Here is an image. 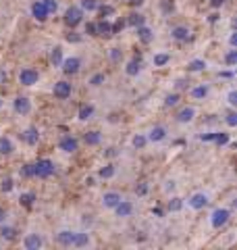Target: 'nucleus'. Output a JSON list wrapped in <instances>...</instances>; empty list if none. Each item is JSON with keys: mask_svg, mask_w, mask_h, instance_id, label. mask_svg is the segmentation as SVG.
Returning a JSON list of instances; mask_svg holds the SVG:
<instances>
[{"mask_svg": "<svg viewBox=\"0 0 237 250\" xmlns=\"http://www.w3.org/2000/svg\"><path fill=\"white\" fill-rule=\"evenodd\" d=\"M148 190H150V184H148V182H139V184L136 186V194H138V196H146Z\"/></svg>", "mask_w": 237, "mask_h": 250, "instance_id": "nucleus-48", "label": "nucleus"}, {"mask_svg": "<svg viewBox=\"0 0 237 250\" xmlns=\"http://www.w3.org/2000/svg\"><path fill=\"white\" fill-rule=\"evenodd\" d=\"M129 2H131V6H141L144 4V0H129Z\"/></svg>", "mask_w": 237, "mask_h": 250, "instance_id": "nucleus-61", "label": "nucleus"}, {"mask_svg": "<svg viewBox=\"0 0 237 250\" xmlns=\"http://www.w3.org/2000/svg\"><path fill=\"white\" fill-rule=\"evenodd\" d=\"M217 19H218V13H212V15H210V19H208V21H210V23H215Z\"/></svg>", "mask_w": 237, "mask_h": 250, "instance_id": "nucleus-62", "label": "nucleus"}, {"mask_svg": "<svg viewBox=\"0 0 237 250\" xmlns=\"http://www.w3.org/2000/svg\"><path fill=\"white\" fill-rule=\"evenodd\" d=\"M117 175V167L115 163H106V165H102L98 169V179H104V182H108V179H113Z\"/></svg>", "mask_w": 237, "mask_h": 250, "instance_id": "nucleus-28", "label": "nucleus"}, {"mask_svg": "<svg viewBox=\"0 0 237 250\" xmlns=\"http://www.w3.org/2000/svg\"><path fill=\"white\" fill-rule=\"evenodd\" d=\"M13 111H15V115H19V117H27L31 111H34V106H31V100L27 96H15Z\"/></svg>", "mask_w": 237, "mask_h": 250, "instance_id": "nucleus-14", "label": "nucleus"}, {"mask_svg": "<svg viewBox=\"0 0 237 250\" xmlns=\"http://www.w3.org/2000/svg\"><path fill=\"white\" fill-rule=\"evenodd\" d=\"M141 71H144V61L141 59H131L127 65H125V75L127 77H138Z\"/></svg>", "mask_w": 237, "mask_h": 250, "instance_id": "nucleus-21", "label": "nucleus"}, {"mask_svg": "<svg viewBox=\"0 0 237 250\" xmlns=\"http://www.w3.org/2000/svg\"><path fill=\"white\" fill-rule=\"evenodd\" d=\"M108 59H110V62H113V65H121L123 59H125L123 48H118V46H115V48H110V50H108Z\"/></svg>", "mask_w": 237, "mask_h": 250, "instance_id": "nucleus-34", "label": "nucleus"}, {"mask_svg": "<svg viewBox=\"0 0 237 250\" xmlns=\"http://www.w3.org/2000/svg\"><path fill=\"white\" fill-rule=\"evenodd\" d=\"M131 146L136 148V150H144V148L148 146V140H146L144 131H139V134H136V136L131 138Z\"/></svg>", "mask_w": 237, "mask_h": 250, "instance_id": "nucleus-36", "label": "nucleus"}, {"mask_svg": "<svg viewBox=\"0 0 237 250\" xmlns=\"http://www.w3.org/2000/svg\"><path fill=\"white\" fill-rule=\"evenodd\" d=\"M19 238V229L15 228V225H9V223H0V240L4 242H15Z\"/></svg>", "mask_w": 237, "mask_h": 250, "instance_id": "nucleus-19", "label": "nucleus"}, {"mask_svg": "<svg viewBox=\"0 0 237 250\" xmlns=\"http://www.w3.org/2000/svg\"><path fill=\"white\" fill-rule=\"evenodd\" d=\"M81 67H83V61L79 57H67L60 62V71L65 75H77L79 71H81Z\"/></svg>", "mask_w": 237, "mask_h": 250, "instance_id": "nucleus-12", "label": "nucleus"}, {"mask_svg": "<svg viewBox=\"0 0 237 250\" xmlns=\"http://www.w3.org/2000/svg\"><path fill=\"white\" fill-rule=\"evenodd\" d=\"M17 80L21 85H25V88H31V85H36L40 82V71L34 67H23L19 75H17Z\"/></svg>", "mask_w": 237, "mask_h": 250, "instance_id": "nucleus-8", "label": "nucleus"}, {"mask_svg": "<svg viewBox=\"0 0 237 250\" xmlns=\"http://www.w3.org/2000/svg\"><path fill=\"white\" fill-rule=\"evenodd\" d=\"M42 2H44L46 9H48V13H50V15L59 11V0H42Z\"/></svg>", "mask_w": 237, "mask_h": 250, "instance_id": "nucleus-49", "label": "nucleus"}, {"mask_svg": "<svg viewBox=\"0 0 237 250\" xmlns=\"http://www.w3.org/2000/svg\"><path fill=\"white\" fill-rule=\"evenodd\" d=\"M196 117H198V108L194 104H187V106H181L175 113V121L179 125H189L196 121Z\"/></svg>", "mask_w": 237, "mask_h": 250, "instance_id": "nucleus-9", "label": "nucleus"}, {"mask_svg": "<svg viewBox=\"0 0 237 250\" xmlns=\"http://www.w3.org/2000/svg\"><path fill=\"white\" fill-rule=\"evenodd\" d=\"M31 169H34V177L48 179L57 173V163L52 159H38L36 163H31Z\"/></svg>", "mask_w": 237, "mask_h": 250, "instance_id": "nucleus-2", "label": "nucleus"}, {"mask_svg": "<svg viewBox=\"0 0 237 250\" xmlns=\"http://www.w3.org/2000/svg\"><path fill=\"white\" fill-rule=\"evenodd\" d=\"M162 11H164V13L173 11V2H169V0H164V2H162Z\"/></svg>", "mask_w": 237, "mask_h": 250, "instance_id": "nucleus-55", "label": "nucleus"}, {"mask_svg": "<svg viewBox=\"0 0 237 250\" xmlns=\"http://www.w3.org/2000/svg\"><path fill=\"white\" fill-rule=\"evenodd\" d=\"M94 113H96V108H94L92 104H81L77 111V119L79 121H90L94 119Z\"/></svg>", "mask_w": 237, "mask_h": 250, "instance_id": "nucleus-30", "label": "nucleus"}, {"mask_svg": "<svg viewBox=\"0 0 237 250\" xmlns=\"http://www.w3.org/2000/svg\"><path fill=\"white\" fill-rule=\"evenodd\" d=\"M229 221H231V210H229L227 207H217L212 213L208 215V225L215 231H220V229H225Z\"/></svg>", "mask_w": 237, "mask_h": 250, "instance_id": "nucleus-1", "label": "nucleus"}, {"mask_svg": "<svg viewBox=\"0 0 237 250\" xmlns=\"http://www.w3.org/2000/svg\"><path fill=\"white\" fill-rule=\"evenodd\" d=\"M225 123H227L231 129L237 125V111H235V108H229V111L225 113Z\"/></svg>", "mask_w": 237, "mask_h": 250, "instance_id": "nucleus-42", "label": "nucleus"}, {"mask_svg": "<svg viewBox=\"0 0 237 250\" xmlns=\"http://www.w3.org/2000/svg\"><path fill=\"white\" fill-rule=\"evenodd\" d=\"M83 34L90 38H98V29H96V21H88L83 27Z\"/></svg>", "mask_w": 237, "mask_h": 250, "instance_id": "nucleus-44", "label": "nucleus"}, {"mask_svg": "<svg viewBox=\"0 0 237 250\" xmlns=\"http://www.w3.org/2000/svg\"><path fill=\"white\" fill-rule=\"evenodd\" d=\"M183 205H185L189 210H204V208L210 205V194L204 192V190H198V192H194L187 200H183Z\"/></svg>", "mask_w": 237, "mask_h": 250, "instance_id": "nucleus-3", "label": "nucleus"}, {"mask_svg": "<svg viewBox=\"0 0 237 250\" xmlns=\"http://www.w3.org/2000/svg\"><path fill=\"white\" fill-rule=\"evenodd\" d=\"M208 69V62L204 61V59H192L185 65V71L187 73H204Z\"/></svg>", "mask_w": 237, "mask_h": 250, "instance_id": "nucleus-24", "label": "nucleus"}, {"mask_svg": "<svg viewBox=\"0 0 237 250\" xmlns=\"http://www.w3.org/2000/svg\"><path fill=\"white\" fill-rule=\"evenodd\" d=\"M13 152H15L13 140L9 136H2V138H0V154H2V156H11Z\"/></svg>", "mask_w": 237, "mask_h": 250, "instance_id": "nucleus-32", "label": "nucleus"}, {"mask_svg": "<svg viewBox=\"0 0 237 250\" xmlns=\"http://www.w3.org/2000/svg\"><path fill=\"white\" fill-rule=\"evenodd\" d=\"M71 94H73V83H71V82H67V80L54 82V85H52V96L54 98L67 100V98H71Z\"/></svg>", "mask_w": 237, "mask_h": 250, "instance_id": "nucleus-10", "label": "nucleus"}, {"mask_svg": "<svg viewBox=\"0 0 237 250\" xmlns=\"http://www.w3.org/2000/svg\"><path fill=\"white\" fill-rule=\"evenodd\" d=\"M125 23H127V27H139V25H144L146 23V17H144V13H139V11H131L127 17H125Z\"/></svg>", "mask_w": 237, "mask_h": 250, "instance_id": "nucleus-25", "label": "nucleus"}, {"mask_svg": "<svg viewBox=\"0 0 237 250\" xmlns=\"http://www.w3.org/2000/svg\"><path fill=\"white\" fill-rule=\"evenodd\" d=\"M229 46H235V31H229Z\"/></svg>", "mask_w": 237, "mask_h": 250, "instance_id": "nucleus-57", "label": "nucleus"}, {"mask_svg": "<svg viewBox=\"0 0 237 250\" xmlns=\"http://www.w3.org/2000/svg\"><path fill=\"white\" fill-rule=\"evenodd\" d=\"M171 62V52H167V50H160V52H154L152 54V65L154 67H167Z\"/></svg>", "mask_w": 237, "mask_h": 250, "instance_id": "nucleus-27", "label": "nucleus"}, {"mask_svg": "<svg viewBox=\"0 0 237 250\" xmlns=\"http://www.w3.org/2000/svg\"><path fill=\"white\" fill-rule=\"evenodd\" d=\"M106 82V75L102 73V71H98V73H94V75H90V80H88V85H92V88H100L102 83Z\"/></svg>", "mask_w": 237, "mask_h": 250, "instance_id": "nucleus-39", "label": "nucleus"}, {"mask_svg": "<svg viewBox=\"0 0 237 250\" xmlns=\"http://www.w3.org/2000/svg\"><path fill=\"white\" fill-rule=\"evenodd\" d=\"M6 80H9V73H6V69H4V67H0V85H4Z\"/></svg>", "mask_w": 237, "mask_h": 250, "instance_id": "nucleus-51", "label": "nucleus"}, {"mask_svg": "<svg viewBox=\"0 0 237 250\" xmlns=\"http://www.w3.org/2000/svg\"><path fill=\"white\" fill-rule=\"evenodd\" d=\"M187 92H189V98L192 100H196V103H204V100L210 96V83H196Z\"/></svg>", "mask_w": 237, "mask_h": 250, "instance_id": "nucleus-15", "label": "nucleus"}, {"mask_svg": "<svg viewBox=\"0 0 237 250\" xmlns=\"http://www.w3.org/2000/svg\"><path fill=\"white\" fill-rule=\"evenodd\" d=\"M183 208H185L183 198H179V196L169 198V202H167V210H169V213H181Z\"/></svg>", "mask_w": 237, "mask_h": 250, "instance_id": "nucleus-33", "label": "nucleus"}, {"mask_svg": "<svg viewBox=\"0 0 237 250\" xmlns=\"http://www.w3.org/2000/svg\"><path fill=\"white\" fill-rule=\"evenodd\" d=\"M136 36H138V40L141 44H150V42H154V38H156L154 29L148 27L146 23H144V25H139V27H136Z\"/></svg>", "mask_w": 237, "mask_h": 250, "instance_id": "nucleus-20", "label": "nucleus"}, {"mask_svg": "<svg viewBox=\"0 0 237 250\" xmlns=\"http://www.w3.org/2000/svg\"><path fill=\"white\" fill-rule=\"evenodd\" d=\"M83 11L79 9V4H71L69 9L62 13V23L69 27V29H75L77 25H81V21H83Z\"/></svg>", "mask_w": 237, "mask_h": 250, "instance_id": "nucleus-4", "label": "nucleus"}, {"mask_svg": "<svg viewBox=\"0 0 237 250\" xmlns=\"http://www.w3.org/2000/svg\"><path fill=\"white\" fill-rule=\"evenodd\" d=\"M83 144L85 146H100L102 144V134L98 129L88 131V134H83Z\"/></svg>", "mask_w": 237, "mask_h": 250, "instance_id": "nucleus-29", "label": "nucleus"}, {"mask_svg": "<svg viewBox=\"0 0 237 250\" xmlns=\"http://www.w3.org/2000/svg\"><path fill=\"white\" fill-rule=\"evenodd\" d=\"M21 140L25 142L27 146H36L40 142V131L38 127H27V129H23L21 131Z\"/></svg>", "mask_w": 237, "mask_h": 250, "instance_id": "nucleus-23", "label": "nucleus"}, {"mask_svg": "<svg viewBox=\"0 0 237 250\" xmlns=\"http://www.w3.org/2000/svg\"><path fill=\"white\" fill-rule=\"evenodd\" d=\"M83 184H85V186H90V188H92V186H96V177H85V179H83Z\"/></svg>", "mask_w": 237, "mask_h": 250, "instance_id": "nucleus-56", "label": "nucleus"}, {"mask_svg": "<svg viewBox=\"0 0 237 250\" xmlns=\"http://www.w3.org/2000/svg\"><path fill=\"white\" fill-rule=\"evenodd\" d=\"M81 40H83V36L77 34V31H73V29L67 34V42H71V44H81Z\"/></svg>", "mask_w": 237, "mask_h": 250, "instance_id": "nucleus-47", "label": "nucleus"}, {"mask_svg": "<svg viewBox=\"0 0 237 250\" xmlns=\"http://www.w3.org/2000/svg\"><path fill=\"white\" fill-rule=\"evenodd\" d=\"M144 134H146L148 144H162V142H167V138H169V127L162 123H156L148 131H144Z\"/></svg>", "mask_w": 237, "mask_h": 250, "instance_id": "nucleus-5", "label": "nucleus"}, {"mask_svg": "<svg viewBox=\"0 0 237 250\" xmlns=\"http://www.w3.org/2000/svg\"><path fill=\"white\" fill-rule=\"evenodd\" d=\"M36 192H21V196H19V205L23 208H34L36 205Z\"/></svg>", "mask_w": 237, "mask_h": 250, "instance_id": "nucleus-31", "label": "nucleus"}, {"mask_svg": "<svg viewBox=\"0 0 237 250\" xmlns=\"http://www.w3.org/2000/svg\"><path fill=\"white\" fill-rule=\"evenodd\" d=\"M169 38L177 44H185V42L192 40V29L187 25H173L169 31Z\"/></svg>", "mask_w": 237, "mask_h": 250, "instance_id": "nucleus-11", "label": "nucleus"}, {"mask_svg": "<svg viewBox=\"0 0 237 250\" xmlns=\"http://www.w3.org/2000/svg\"><path fill=\"white\" fill-rule=\"evenodd\" d=\"M4 221H9V213H6V208L0 207V223H4Z\"/></svg>", "mask_w": 237, "mask_h": 250, "instance_id": "nucleus-53", "label": "nucleus"}, {"mask_svg": "<svg viewBox=\"0 0 237 250\" xmlns=\"http://www.w3.org/2000/svg\"><path fill=\"white\" fill-rule=\"evenodd\" d=\"M125 196L121 192H117V190H106L104 194L100 196V205H102V208H106V210H113L118 202H121Z\"/></svg>", "mask_w": 237, "mask_h": 250, "instance_id": "nucleus-13", "label": "nucleus"}, {"mask_svg": "<svg viewBox=\"0 0 237 250\" xmlns=\"http://www.w3.org/2000/svg\"><path fill=\"white\" fill-rule=\"evenodd\" d=\"M152 215H156V217H164V210H162V208H152Z\"/></svg>", "mask_w": 237, "mask_h": 250, "instance_id": "nucleus-58", "label": "nucleus"}, {"mask_svg": "<svg viewBox=\"0 0 237 250\" xmlns=\"http://www.w3.org/2000/svg\"><path fill=\"white\" fill-rule=\"evenodd\" d=\"M187 83H189L187 80H177V83H175V88H177V90H187V88H189V85H187Z\"/></svg>", "mask_w": 237, "mask_h": 250, "instance_id": "nucleus-52", "label": "nucleus"}, {"mask_svg": "<svg viewBox=\"0 0 237 250\" xmlns=\"http://www.w3.org/2000/svg\"><path fill=\"white\" fill-rule=\"evenodd\" d=\"M113 213H115V217H118V219H129V217H133V213H136V205H133L131 200H121L118 205L113 208Z\"/></svg>", "mask_w": 237, "mask_h": 250, "instance_id": "nucleus-17", "label": "nucleus"}, {"mask_svg": "<svg viewBox=\"0 0 237 250\" xmlns=\"http://www.w3.org/2000/svg\"><path fill=\"white\" fill-rule=\"evenodd\" d=\"M164 190H175V182H167V186H164Z\"/></svg>", "mask_w": 237, "mask_h": 250, "instance_id": "nucleus-59", "label": "nucleus"}, {"mask_svg": "<svg viewBox=\"0 0 237 250\" xmlns=\"http://www.w3.org/2000/svg\"><path fill=\"white\" fill-rule=\"evenodd\" d=\"M0 190H2L4 194H11L15 190V179L13 177H4L2 182H0Z\"/></svg>", "mask_w": 237, "mask_h": 250, "instance_id": "nucleus-41", "label": "nucleus"}, {"mask_svg": "<svg viewBox=\"0 0 237 250\" xmlns=\"http://www.w3.org/2000/svg\"><path fill=\"white\" fill-rule=\"evenodd\" d=\"M79 146H81V142H79V138L73 136V134H65V136H60L59 140V144L57 148L60 152H65V154H75L79 150Z\"/></svg>", "mask_w": 237, "mask_h": 250, "instance_id": "nucleus-6", "label": "nucleus"}, {"mask_svg": "<svg viewBox=\"0 0 237 250\" xmlns=\"http://www.w3.org/2000/svg\"><path fill=\"white\" fill-rule=\"evenodd\" d=\"M179 100H181V94H179V92H171V94H167V96H164L162 106H164V108H173V106L179 104Z\"/></svg>", "mask_w": 237, "mask_h": 250, "instance_id": "nucleus-37", "label": "nucleus"}, {"mask_svg": "<svg viewBox=\"0 0 237 250\" xmlns=\"http://www.w3.org/2000/svg\"><path fill=\"white\" fill-rule=\"evenodd\" d=\"M31 17H34V21H38V23H46V21H48L50 13L44 6L42 0H34V4H31Z\"/></svg>", "mask_w": 237, "mask_h": 250, "instance_id": "nucleus-18", "label": "nucleus"}, {"mask_svg": "<svg viewBox=\"0 0 237 250\" xmlns=\"http://www.w3.org/2000/svg\"><path fill=\"white\" fill-rule=\"evenodd\" d=\"M100 13V19H110V15H115V6H110V4H104V6H98V11Z\"/></svg>", "mask_w": 237, "mask_h": 250, "instance_id": "nucleus-43", "label": "nucleus"}, {"mask_svg": "<svg viewBox=\"0 0 237 250\" xmlns=\"http://www.w3.org/2000/svg\"><path fill=\"white\" fill-rule=\"evenodd\" d=\"M73 238H75V229H69V228H62L54 233V242L62 248H71L73 246Z\"/></svg>", "mask_w": 237, "mask_h": 250, "instance_id": "nucleus-16", "label": "nucleus"}, {"mask_svg": "<svg viewBox=\"0 0 237 250\" xmlns=\"http://www.w3.org/2000/svg\"><path fill=\"white\" fill-rule=\"evenodd\" d=\"M44 238H42V233H38V231H27L25 236H23L21 240V248L23 250H42L44 248Z\"/></svg>", "mask_w": 237, "mask_h": 250, "instance_id": "nucleus-7", "label": "nucleus"}, {"mask_svg": "<svg viewBox=\"0 0 237 250\" xmlns=\"http://www.w3.org/2000/svg\"><path fill=\"white\" fill-rule=\"evenodd\" d=\"M212 142H215L217 146H225V144L229 142V134H227V131H217V134H215V140H212Z\"/></svg>", "mask_w": 237, "mask_h": 250, "instance_id": "nucleus-45", "label": "nucleus"}, {"mask_svg": "<svg viewBox=\"0 0 237 250\" xmlns=\"http://www.w3.org/2000/svg\"><path fill=\"white\" fill-rule=\"evenodd\" d=\"M100 6V0H79V9L83 13H96Z\"/></svg>", "mask_w": 237, "mask_h": 250, "instance_id": "nucleus-35", "label": "nucleus"}, {"mask_svg": "<svg viewBox=\"0 0 237 250\" xmlns=\"http://www.w3.org/2000/svg\"><path fill=\"white\" fill-rule=\"evenodd\" d=\"M225 98H227L229 108H237V90H233V88H231V90L227 92V96H225Z\"/></svg>", "mask_w": 237, "mask_h": 250, "instance_id": "nucleus-46", "label": "nucleus"}, {"mask_svg": "<svg viewBox=\"0 0 237 250\" xmlns=\"http://www.w3.org/2000/svg\"><path fill=\"white\" fill-rule=\"evenodd\" d=\"M117 150H118V148H108V152H106V154H108V156H117V154H118Z\"/></svg>", "mask_w": 237, "mask_h": 250, "instance_id": "nucleus-60", "label": "nucleus"}, {"mask_svg": "<svg viewBox=\"0 0 237 250\" xmlns=\"http://www.w3.org/2000/svg\"><path fill=\"white\" fill-rule=\"evenodd\" d=\"M223 4H225V0H210V6H212V9H220Z\"/></svg>", "mask_w": 237, "mask_h": 250, "instance_id": "nucleus-54", "label": "nucleus"}, {"mask_svg": "<svg viewBox=\"0 0 237 250\" xmlns=\"http://www.w3.org/2000/svg\"><path fill=\"white\" fill-rule=\"evenodd\" d=\"M235 62H237V50H235V46H231V48L225 52V65H227L229 69H233Z\"/></svg>", "mask_w": 237, "mask_h": 250, "instance_id": "nucleus-40", "label": "nucleus"}, {"mask_svg": "<svg viewBox=\"0 0 237 250\" xmlns=\"http://www.w3.org/2000/svg\"><path fill=\"white\" fill-rule=\"evenodd\" d=\"M4 106V100H2V96H0V108H2Z\"/></svg>", "mask_w": 237, "mask_h": 250, "instance_id": "nucleus-63", "label": "nucleus"}, {"mask_svg": "<svg viewBox=\"0 0 237 250\" xmlns=\"http://www.w3.org/2000/svg\"><path fill=\"white\" fill-rule=\"evenodd\" d=\"M96 29H98V36H100V38H110V36H115V34H113V21H110V19H100V21H96Z\"/></svg>", "mask_w": 237, "mask_h": 250, "instance_id": "nucleus-26", "label": "nucleus"}, {"mask_svg": "<svg viewBox=\"0 0 237 250\" xmlns=\"http://www.w3.org/2000/svg\"><path fill=\"white\" fill-rule=\"evenodd\" d=\"M19 173H21L23 177H34V169H31V163H27V165H23Z\"/></svg>", "mask_w": 237, "mask_h": 250, "instance_id": "nucleus-50", "label": "nucleus"}, {"mask_svg": "<svg viewBox=\"0 0 237 250\" xmlns=\"http://www.w3.org/2000/svg\"><path fill=\"white\" fill-rule=\"evenodd\" d=\"M62 59H65V57H62V48H60V46H54V48L50 50V62L54 67H60Z\"/></svg>", "mask_w": 237, "mask_h": 250, "instance_id": "nucleus-38", "label": "nucleus"}, {"mask_svg": "<svg viewBox=\"0 0 237 250\" xmlns=\"http://www.w3.org/2000/svg\"><path fill=\"white\" fill-rule=\"evenodd\" d=\"M88 246H92V236H90V231H75L73 246H71V248H88Z\"/></svg>", "mask_w": 237, "mask_h": 250, "instance_id": "nucleus-22", "label": "nucleus"}]
</instances>
